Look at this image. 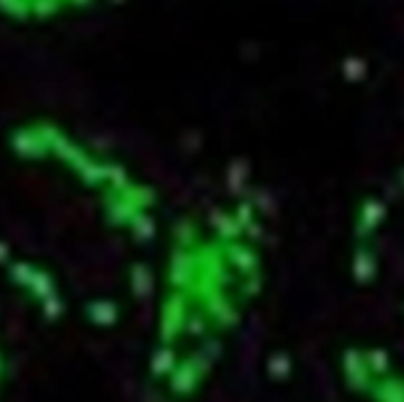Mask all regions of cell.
I'll list each match as a JSON object with an SVG mask.
<instances>
[{
    "label": "cell",
    "mask_w": 404,
    "mask_h": 402,
    "mask_svg": "<svg viewBox=\"0 0 404 402\" xmlns=\"http://www.w3.org/2000/svg\"><path fill=\"white\" fill-rule=\"evenodd\" d=\"M348 260L364 286L404 308V161L378 175L352 203Z\"/></svg>",
    "instance_id": "2"
},
{
    "label": "cell",
    "mask_w": 404,
    "mask_h": 402,
    "mask_svg": "<svg viewBox=\"0 0 404 402\" xmlns=\"http://www.w3.org/2000/svg\"><path fill=\"white\" fill-rule=\"evenodd\" d=\"M106 0H0V19L15 27H48L81 17Z\"/></svg>",
    "instance_id": "3"
},
{
    "label": "cell",
    "mask_w": 404,
    "mask_h": 402,
    "mask_svg": "<svg viewBox=\"0 0 404 402\" xmlns=\"http://www.w3.org/2000/svg\"><path fill=\"white\" fill-rule=\"evenodd\" d=\"M161 189L69 121L31 114L0 138V282L43 315L111 320L156 286Z\"/></svg>",
    "instance_id": "1"
}]
</instances>
